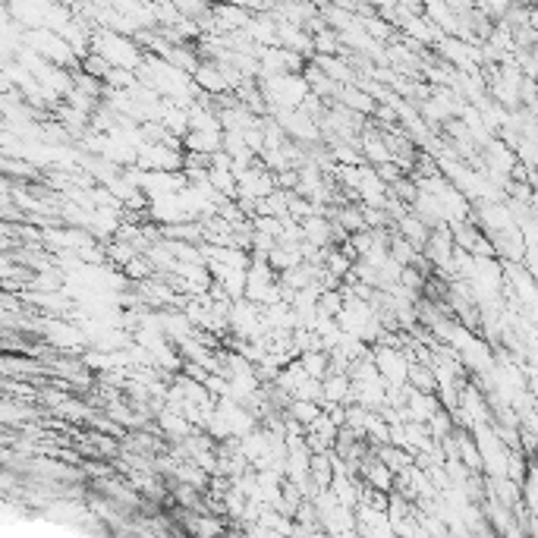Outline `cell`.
<instances>
[{
    "mask_svg": "<svg viewBox=\"0 0 538 538\" xmlns=\"http://www.w3.org/2000/svg\"><path fill=\"white\" fill-rule=\"evenodd\" d=\"M199 82L205 85V89H211V92H221V89H227V82L221 79V73H218V70H208V67H202V70H199Z\"/></svg>",
    "mask_w": 538,
    "mask_h": 538,
    "instance_id": "cell-1",
    "label": "cell"
}]
</instances>
